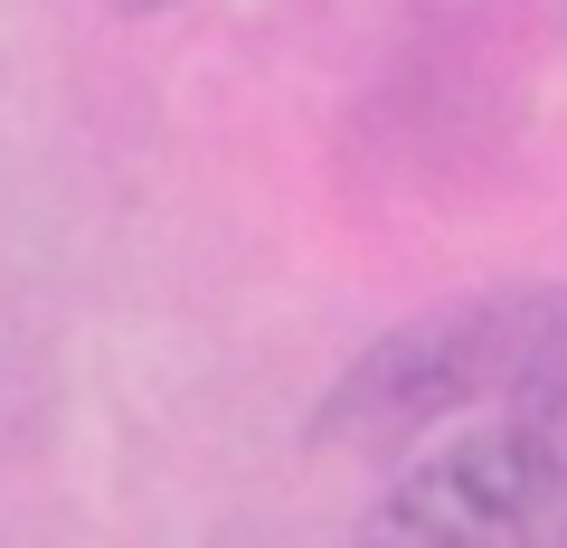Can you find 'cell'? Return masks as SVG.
I'll return each instance as SVG.
<instances>
[{
  "label": "cell",
  "mask_w": 567,
  "mask_h": 548,
  "mask_svg": "<svg viewBox=\"0 0 567 548\" xmlns=\"http://www.w3.org/2000/svg\"><path fill=\"white\" fill-rule=\"evenodd\" d=\"M567 387V285L464 293L416 322L379 331L312 406V445L341 454H406L416 435H445L483 406Z\"/></svg>",
  "instance_id": "1"
},
{
  "label": "cell",
  "mask_w": 567,
  "mask_h": 548,
  "mask_svg": "<svg viewBox=\"0 0 567 548\" xmlns=\"http://www.w3.org/2000/svg\"><path fill=\"white\" fill-rule=\"evenodd\" d=\"M123 20H171V10H189V0H114Z\"/></svg>",
  "instance_id": "3"
},
{
  "label": "cell",
  "mask_w": 567,
  "mask_h": 548,
  "mask_svg": "<svg viewBox=\"0 0 567 548\" xmlns=\"http://www.w3.org/2000/svg\"><path fill=\"white\" fill-rule=\"evenodd\" d=\"M369 539L406 548H539L567 539V387L483 406L416 454L369 510Z\"/></svg>",
  "instance_id": "2"
}]
</instances>
